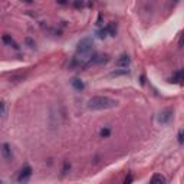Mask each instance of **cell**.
<instances>
[{"mask_svg":"<svg viewBox=\"0 0 184 184\" xmlns=\"http://www.w3.org/2000/svg\"><path fill=\"white\" fill-rule=\"evenodd\" d=\"M71 85L73 86V89H76V91H79V92L85 89V84H84V81L79 79V78H73V79L71 81Z\"/></svg>","mask_w":184,"mask_h":184,"instance_id":"8","label":"cell"},{"mask_svg":"<svg viewBox=\"0 0 184 184\" xmlns=\"http://www.w3.org/2000/svg\"><path fill=\"white\" fill-rule=\"evenodd\" d=\"M4 114H6V104L1 101L0 102V117H3Z\"/></svg>","mask_w":184,"mask_h":184,"instance_id":"17","label":"cell"},{"mask_svg":"<svg viewBox=\"0 0 184 184\" xmlns=\"http://www.w3.org/2000/svg\"><path fill=\"white\" fill-rule=\"evenodd\" d=\"M94 49V40L92 37H84L78 42V46H76V55L81 56V62L82 65H88V58H89V53L92 52Z\"/></svg>","mask_w":184,"mask_h":184,"instance_id":"2","label":"cell"},{"mask_svg":"<svg viewBox=\"0 0 184 184\" xmlns=\"http://www.w3.org/2000/svg\"><path fill=\"white\" fill-rule=\"evenodd\" d=\"M0 153H1V157H3L6 161H12V160H13L12 147H10L7 143H3V144L0 145Z\"/></svg>","mask_w":184,"mask_h":184,"instance_id":"5","label":"cell"},{"mask_svg":"<svg viewBox=\"0 0 184 184\" xmlns=\"http://www.w3.org/2000/svg\"><path fill=\"white\" fill-rule=\"evenodd\" d=\"M130 63H131V58H130V55H127V53H122V55L117 59V62H115V65H117L118 68H128Z\"/></svg>","mask_w":184,"mask_h":184,"instance_id":"6","label":"cell"},{"mask_svg":"<svg viewBox=\"0 0 184 184\" xmlns=\"http://www.w3.org/2000/svg\"><path fill=\"white\" fill-rule=\"evenodd\" d=\"M171 115H173V111L171 109H164L158 114V122L161 124H168L170 119H171Z\"/></svg>","mask_w":184,"mask_h":184,"instance_id":"7","label":"cell"},{"mask_svg":"<svg viewBox=\"0 0 184 184\" xmlns=\"http://www.w3.org/2000/svg\"><path fill=\"white\" fill-rule=\"evenodd\" d=\"M24 42L27 43V46H29V48H35V42H33L30 37H26V39H24Z\"/></svg>","mask_w":184,"mask_h":184,"instance_id":"18","label":"cell"},{"mask_svg":"<svg viewBox=\"0 0 184 184\" xmlns=\"http://www.w3.org/2000/svg\"><path fill=\"white\" fill-rule=\"evenodd\" d=\"M23 3H27V4H30V3H33V0H22Z\"/></svg>","mask_w":184,"mask_h":184,"instance_id":"22","label":"cell"},{"mask_svg":"<svg viewBox=\"0 0 184 184\" xmlns=\"http://www.w3.org/2000/svg\"><path fill=\"white\" fill-rule=\"evenodd\" d=\"M56 3L60 6H65V4H68V0H56Z\"/></svg>","mask_w":184,"mask_h":184,"instance_id":"20","label":"cell"},{"mask_svg":"<svg viewBox=\"0 0 184 184\" xmlns=\"http://www.w3.org/2000/svg\"><path fill=\"white\" fill-rule=\"evenodd\" d=\"M86 107L89 111H107L118 107V101L107 95H95L88 99Z\"/></svg>","mask_w":184,"mask_h":184,"instance_id":"1","label":"cell"},{"mask_svg":"<svg viewBox=\"0 0 184 184\" xmlns=\"http://www.w3.org/2000/svg\"><path fill=\"white\" fill-rule=\"evenodd\" d=\"M177 138H179V144H183V130H180V131H179Z\"/></svg>","mask_w":184,"mask_h":184,"instance_id":"19","label":"cell"},{"mask_svg":"<svg viewBox=\"0 0 184 184\" xmlns=\"http://www.w3.org/2000/svg\"><path fill=\"white\" fill-rule=\"evenodd\" d=\"M69 170H71V164H69V161H65L63 167H62V174H66Z\"/></svg>","mask_w":184,"mask_h":184,"instance_id":"15","label":"cell"},{"mask_svg":"<svg viewBox=\"0 0 184 184\" xmlns=\"http://www.w3.org/2000/svg\"><path fill=\"white\" fill-rule=\"evenodd\" d=\"M1 40H3V43H6L7 46H12V48L17 49V45H16V42L12 39L10 35H3V36H1Z\"/></svg>","mask_w":184,"mask_h":184,"instance_id":"9","label":"cell"},{"mask_svg":"<svg viewBox=\"0 0 184 184\" xmlns=\"http://www.w3.org/2000/svg\"><path fill=\"white\" fill-rule=\"evenodd\" d=\"M131 181H132V177H131V176H128V177L125 179V183H131Z\"/></svg>","mask_w":184,"mask_h":184,"instance_id":"21","label":"cell"},{"mask_svg":"<svg viewBox=\"0 0 184 184\" xmlns=\"http://www.w3.org/2000/svg\"><path fill=\"white\" fill-rule=\"evenodd\" d=\"M151 183H154V184H166V183H167V180H166V177H164V176H161V174H154V176H153V179H151Z\"/></svg>","mask_w":184,"mask_h":184,"instance_id":"12","label":"cell"},{"mask_svg":"<svg viewBox=\"0 0 184 184\" xmlns=\"http://www.w3.org/2000/svg\"><path fill=\"white\" fill-rule=\"evenodd\" d=\"M84 6V1L82 0H73V7L75 9H81Z\"/></svg>","mask_w":184,"mask_h":184,"instance_id":"16","label":"cell"},{"mask_svg":"<svg viewBox=\"0 0 184 184\" xmlns=\"http://www.w3.org/2000/svg\"><path fill=\"white\" fill-rule=\"evenodd\" d=\"M96 35H98V37H99V39H105V37L108 36V33H107L105 27H104V29H99V30L96 32Z\"/></svg>","mask_w":184,"mask_h":184,"instance_id":"14","label":"cell"},{"mask_svg":"<svg viewBox=\"0 0 184 184\" xmlns=\"http://www.w3.org/2000/svg\"><path fill=\"white\" fill-rule=\"evenodd\" d=\"M63 117H65L63 112L60 114V112H59V108L55 107V105H52V107L49 108V127H50V128L59 127L60 118H63Z\"/></svg>","mask_w":184,"mask_h":184,"instance_id":"3","label":"cell"},{"mask_svg":"<svg viewBox=\"0 0 184 184\" xmlns=\"http://www.w3.org/2000/svg\"><path fill=\"white\" fill-rule=\"evenodd\" d=\"M181 81H183V71L174 72L173 73V78L170 79V82H173V84H181Z\"/></svg>","mask_w":184,"mask_h":184,"instance_id":"11","label":"cell"},{"mask_svg":"<svg viewBox=\"0 0 184 184\" xmlns=\"http://www.w3.org/2000/svg\"><path fill=\"white\" fill-rule=\"evenodd\" d=\"M111 135V128L109 127H104L101 131H99V137L101 138H108Z\"/></svg>","mask_w":184,"mask_h":184,"instance_id":"13","label":"cell"},{"mask_svg":"<svg viewBox=\"0 0 184 184\" xmlns=\"http://www.w3.org/2000/svg\"><path fill=\"white\" fill-rule=\"evenodd\" d=\"M105 30H107L108 36H115L117 35V23H108L105 26Z\"/></svg>","mask_w":184,"mask_h":184,"instance_id":"10","label":"cell"},{"mask_svg":"<svg viewBox=\"0 0 184 184\" xmlns=\"http://www.w3.org/2000/svg\"><path fill=\"white\" fill-rule=\"evenodd\" d=\"M32 173H33L32 167H30V166H24V167L20 170L19 176H17V181H19V183H24V181H27V180L32 177Z\"/></svg>","mask_w":184,"mask_h":184,"instance_id":"4","label":"cell"}]
</instances>
